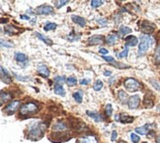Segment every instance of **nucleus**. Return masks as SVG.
Returning <instances> with one entry per match:
<instances>
[{"label": "nucleus", "mask_w": 160, "mask_h": 143, "mask_svg": "<svg viewBox=\"0 0 160 143\" xmlns=\"http://www.w3.org/2000/svg\"><path fill=\"white\" fill-rule=\"evenodd\" d=\"M66 80H67V79H65V77H64V76H57V77L54 78V82H56L57 84H61V86L63 82H66Z\"/></svg>", "instance_id": "29"}, {"label": "nucleus", "mask_w": 160, "mask_h": 143, "mask_svg": "<svg viewBox=\"0 0 160 143\" xmlns=\"http://www.w3.org/2000/svg\"><path fill=\"white\" fill-rule=\"evenodd\" d=\"M139 104H141V98H139V95H137L130 97L128 102V107H130V109L137 108V107L139 106Z\"/></svg>", "instance_id": "7"}, {"label": "nucleus", "mask_w": 160, "mask_h": 143, "mask_svg": "<svg viewBox=\"0 0 160 143\" xmlns=\"http://www.w3.org/2000/svg\"><path fill=\"white\" fill-rule=\"evenodd\" d=\"M144 106H145V107H148V108L153 106V98H150L149 95H146L144 97Z\"/></svg>", "instance_id": "25"}, {"label": "nucleus", "mask_w": 160, "mask_h": 143, "mask_svg": "<svg viewBox=\"0 0 160 143\" xmlns=\"http://www.w3.org/2000/svg\"><path fill=\"white\" fill-rule=\"evenodd\" d=\"M71 19H72V21L74 22V23H76L77 25H79L81 27H84L85 26V24H86V21L83 17L76 16V15H72V16H71Z\"/></svg>", "instance_id": "16"}, {"label": "nucleus", "mask_w": 160, "mask_h": 143, "mask_svg": "<svg viewBox=\"0 0 160 143\" xmlns=\"http://www.w3.org/2000/svg\"><path fill=\"white\" fill-rule=\"evenodd\" d=\"M130 33H132V29L128 28V27H126V26H122L119 30V34H120V36H122V37L130 34Z\"/></svg>", "instance_id": "21"}, {"label": "nucleus", "mask_w": 160, "mask_h": 143, "mask_svg": "<svg viewBox=\"0 0 160 143\" xmlns=\"http://www.w3.org/2000/svg\"><path fill=\"white\" fill-rule=\"evenodd\" d=\"M14 76L16 77L17 80H23V82H26L27 80H29V77H23V76H19V75H17V74H15V73H14Z\"/></svg>", "instance_id": "45"}, {"label": "nucleus", "mask_w": 160, "mask_h": 143, "mask_svg": "<svg viewBox=\"0 0 160 143\" xmlns=\"http://www.w3.org/2000/svg\"><path fill=\"white\" fill-rule=\"evenodd\" d=\"M12 98V95L9 93H5V91H1V93H0V99H1V104H4L5 102H7L8 100H10Z\"/></svg>", "instance_id": "18"}, {"label": "nucleus", "mask_w": 160, "mask_h": 143, "mask_svg": "<svg viewBox=\"0 0 160 143\" xmlns=\"http://www.w3.org/2000/svg\"><path fill=\"white\" fill-rule=\"evenodd\" d=\"M0 70H1V80L3 82H5V84H10L11 82H12V79H11V77L9 76L7 70H5V69L3 68V67H0Z\"/></svg>", "instance_id": "13"}, {"label": "nucleus", "mask_w": 160, "mask_h": 143, "mask_svg": "<svg viewBox=\"0 0 160 143\" xmlns=\"http://www.w3.org/2000/svg\"><path fill=\"white\" fill-rule=\"evenodd\" d=\"M103 59L105 60V61L109 62V63H115V59L113 57H110V56H103Z\"/></svg>", "instance_id": "43"}, {"label": "nucleus", "mask_w": 160, "mask_h": 143, "mask_svg": "<svg viewBox=\"0 0 160 143\" xmlns=\"http://www.w3.org/2000/svg\"><path fill=\"white\" fill-rule=\"evenodd\" d=\"M46 124L43 123V122L37 124L36 126L32 127V128L30 129V131H29V133H28V138H30V139H32V140L40 139V138L43 137L44 131H46Z\"/></svg>", "instance_id": "1"}, {"label": "nucleus", "mask_w": 160, "mask_h": 143, "mask_svg": "<svg viewBox=\"0 0 160 143\" xmlns=\"http://www.w3.org/2000/svg\"><path fill=\"white\" fill-rule=\"evenodd\" d=\"M102 88H103V82H102V80H97L96 82H95L94 86H93V89H94V91H99Z\"/></svg>", "instance_id": "31"}, {"label": "nucleus", "mask_w": 160, "mask_h": 143, "mask_svg": "<svg viewBox=\"0 0 160 143\" xmlns=\"http://www.w3.org/2000/svg\"><path fill=\"white\" fill-rule=\"evenodd\" d=\"M36 36H37L38 38H40V39H41V40H42V41H43V42H44V43H46V44H48V45H52V42L50 41V40L48 39V38L44 37V35L40 34L39 32H37V33H36Z\"/></svg>", "instance_id": "27"}, {"label": "nucleus", "mask_w": 160, "mask_h": 143, "mask_svg": "<svg viewBox=\"0 0 160 143\" xmlns=\"http://www.w3.org/2000/svg\"><path fill=\"white\" fill-rule=\"evenodd\" d=\"M128 49L126 47V48L124 49L123 52H121L119 54V57L120 58H126V57H128Z\"/></svg>", "instance_id": "38"}, {"label": "nucleus", "mask_w": 160, "mask_h": 143, "mask_svg": "<svg viewBox=\"0 0 160 143\" xmlns=\"http://www.w3.org/2000/svg\"><path fill=\"white\" fill-rule=\"evenodd\" d=\"M154 61L156 64H159L160 63V44L156 47V50H155L154 53Z\"/></svg>", "instance_id": "28"}, {"label": "nucleus", "mask_w": 160, "mask_h": 143, "mask_svg": "<svg viewBox=\"0 0 160 143\" xmlns=\"http://www.w3.org/2000/svg\"><path fill=\"white\" fill-rule=\"evenodd\" d=\"M86 114H87V115L89 116V117L93 118V119H94L95 121H97V122H102V121H104L103 115H102L101 113H99V112H96V111L87 110V111H86Z\"/></svg>", "instance_id": "12"}, {"label": "nucleus", "mask_w": 160, "mask_h": 143, "mask_svg": "<svg viewBox=\"0 0 160 143\" xmlns=\"http://www.w3.org/2000/svg\"><path fill=\"white\" fill-rule=\"evenodd\" d=\"M37 72L39 75H41L44 78H48L50 76V70L48 69V67L44 66V65H41V66L38 67Z\"/></svg>", "instance_id": "14"}, {"label": "nucleus", "mask_w": 160, "mask_h": 143, "mask_svg": "<svg viewBox=\"0 0 160 143\" xmlns=\"http://www.w3.org/2000/svg\"><path fill=\"white\" fill-rule=\"evenodd\" d=\"M105 43V38L103 36H99V35H94L92 37H90L88 39V44L89 45H100Z\"/></svg>", "instance_id": "9"}, {"label": "nucleus", "mask_w": 160, "mask_h": 143, "mask_svg": "<svg viewBox=\"0 0 160 143\" xmlns=\"http://www.w3.org/2000/svg\"><path fill=\"white\" fill-rule=\"evenodd\" d=\"M114 66L117 67V68H119V69H126V68H128V66H124V64H121V63H117V62L114 63Z\"/></svg>", "instance_id": "44"}, {"label": "nucleus", "mask_w": 160, "mask_h": 143, "mask_svg": "<svg viewBox=\"0 0 160 143\" xmlns=\"http://www.w3.org/2000/svg\"><path fill=\"white\" fill-rule=\"evenodd\" d=\"M118 143H126V141H123V140H121V141H119Z\"/></svg>", "instance_id": "53"}, {"label": "nucleus", "mask_w": 160, "mask_h": 143, "mask_svg": "<svg viewBox=\"0 0 160 143\" xmlns=\"http://www.w3.org/2000/svg\"><path fill=\"white\" fill-rule=\"evenodd\" d=\"M111 75H112V73H111L110 71H106V72H104V76H105V77H110Z\"/></svg>", "instance_id": "50"}, {"label": "nucleus", "mask_w": 160, "mask_h": 143, "mask_svg": "<svg viewBox=\"0 0 160 143\" xmlns=\"http://www.w3.org/2000/svg\"><path fill=\"white\" fill-rule=\"evenodd\" d=\"M135 132L138 133V134H141V135L148 134V132H149V125L145 124L141 127H137V128H135Z\"/></svg>", "instance_id": "17"}, {"label": "nucleus", "mask_w": 160, "mask_h": 143, "mask_svg": "<svg viewBox=\"0 0 160 143\" xmlns=\"http://www.w3.org/2000/svg\"><path fill=\"white\" fill-rule=\"evenodd\" d=\"M89 82H90V80H87V79H82L79 82V84H85V86H86V84H88Z\"/></svg>", "instance_id": "47"}, {"label": "nucleus", "mask_w": 160, "mask_h": 143, "mask_svg": "<svg viewBox=\"0 0 160 143\" xmlns=\"http://www.w3.org/2000/svg\"><path fill=\"white\" fill-rule=\"evenodd\" d=\"M151 43V39L148 35H141V43H139L138 47V55L141 56L143 54H145V52H147L148 48L150 46Z\"/></svg>", "instance_id": "3"}, {"label": "nucleus", "mask_w": 160, "mask_h": 143, "mask_svg": "<svg viewBox=\"0 0 160 143\" xmlns=\"http://www.w3.org/2000/svg\"><path fill=\"white\" fill-rule=\"evenodd\" d=\"M27 13H28V14H34V12H33L32 10H30V9H29V10L27 11Z\"/></svg>", "instance_id": "51"}, {"label": "nucleus", "mask_w": 160, "mask_h": 143, "mask_svg": "<svg viewBox=\"0 0 160 143\" xmlns=\"http://www.w3.org/2000/svg\"><path fill=\"white\" fill-rule=\"evenodd\" d=\"M52 12H53L52 7L48 5V4H44V5H41L36 8V13L39 15H48V14H52Z\"/></svg>", "instance_id": "5"}, {"label": "nucleus", "mask_w": 160, "mask_h": 143, "mask_svg": "<svg viewBox=\"0 0 160 143\" xmlns=\"http://www.w3.org/2000/svg\"><path fill=\"white\" fill-rule=\"evenodd\" d=\"M118 42V37L116 35H109L107 37V43L109 45H114Z\"/></svg>", "instance_id": "26"}, {"label": "nucleus", "mask_w": 160, "mask_h": 143, "mask_svg": "<svg viewBox=\"0 0 160 143\" xmlns=\"http://www.w3.org/2000/svg\"><path fill=\"white\" fill-rule=\"evenodd\" d=\"M105 112L108 117H110L111 115H112V112H113V108H112V106H111L110 104H108L106 106V108H105Z\"/></svg>", "instance_id": "36"}, {"label": "nucleus", "mask_w": 160, "mask_h": 143, "mask_svg": "<svg viewBox=\"0 0 160 143\" xmlns=\"http://www.w3.org/2000/svg\"><path fill=\"white\" fill-rule=\"evenodd\" d=\"M21 19H24V20H30L31 17L30 16H27V15H21Z\"/></svg>", "instance_id": "49"}, {"label": "nucleus", "mask_w": 160, "mask_h": 143, "mask_svg": "<svg viewBox=\"0 0 160 143\" xmlns=\"http://www.w3.org/2000/svg\"><path fill=\"white\" fill-rule=\"evenodd\" d=\"M138 43V40H137V38L135 37V36H128V37L126 38V46H130V47H133L135 46V45H137Z\"/></svg>", "instance_id": "15"}, {"label": "nucleus", "mask_w": 160, "mask_h": 143, "mask_svg": "<svg viewBox=\"0 0 160 143\" xmlns=\"http://www.w3.org/2000/svg\"><path fill=\"white\" fill-rule=\"evenodd\" d=\"M66 38H67V39L69 40V41L73 42V41H76V40H78L79 38H80V36H75V35L71 34V35H69V36H67Z\"/></svg>", "instance_id": "41"}, {"label": "nucleus", "mask_w": 160, "mask_h": 143, "mask_svg": "<svg viewBox=\"0 0 160 143\" xmlns=\"http://www.w3.org/2000/svg\"><path fill=\"white\" fill-rule=\"evenodd\" d=\"M97 21H98V23H99L101 26H106L107 25V22H108V20L104 19V18H100V19H98Z\"/></svg>", "instance_id": "42"}, {"label": "nucleus", "mask_w": 160, "mask_h": 143, "mask_svg": "<svg viewBox=\"0 0 160 143\" xmlns=\"http://www.w3.org/2000/svg\"><path fill=\"white\" fill-rule=\"evenodd\" d=\"M14 58H15V60H16L18 63H24V62H26L27 60H28V57H27L25 54L20 53V52L15 53Z\"/></svg>", "instance_id": "19"}, {"label": "nucleus", "mask_w": 160, "mask_h": 143, "mask_svg": "<svg viewBox=\"0 0 160 143\" xmlns=\"http://www.w3.org/2000/svg\"><path fill=\"white\" fill-rule=\"evenodd\" d=\"M55 28H56V24H55V23H52V22H48V23H46V25H44V31L54 30Z\"/></svg>", "instance_id": "30"}, {"label": "nucleus", "mask_w": 160, "mask_h": 143, "mask_svg": "<svg viewBox=\"0 0 160 143\" xmlns=\"http://www.w3.org/2000/svg\"><path fill=\"white\" fill-rule=\"evenodd\" d=\"M67 3H68L67 0H61V1H55L54 5H55V7L56 8H61V7H62V6L66 5Z\"/></svg>", "instance_id": "34"}, {"label": "nucleus", "mask_w": 160, "mask_h": 143, "mask_svg": "<svg viewBox=\"0 0 160 143\" xmlns=\"http://www.w3.org/2000/svg\"><path fill=\"white\" fill-rule=\"evenodd\" d=\"M102 4H103V1H101V0H93V1H91V6L93 8L100 7Z\"/></svg>", "instance_id": "35"}, {"label": "nucleus", "mask_w": 160, "mask_h": 143, "mask_svg": "<svg viewBox=\"0 0 160 143\" xmlns=\"http://www.w3.org/2000/svg\"><path fill=\"white\" fill-rule=\"evenodd\" d=\"M67 129V125L63 120H57L52 126V130L56 131V132H63Z\"/></svg>", "instance_id": "8"}, {"label": "nucleus", "mask_w": 160, "mask_h": 143, "mask_svg": "<svg viewBox=\"0 0 160 143\" xmlns=\"http://www.w3.org/2000/svg\"><path fill=\"white\" fill-rule=\"evenodd\" d=\"M156 142H157V143H160V135L156 138Z\"/></svg>", "instance_id": "52"}, {"label": "nucleus", "mask_w": 160, "mask_h": 143, "mask_svg": "<svg viewBox=\"0 0 160 143\" xmlns=\"http://www.w3.org/2000/svg\"><path fill=\"white\" fill-rule=\"evenodd\" d=\"M150 84H152L155 89H157L160 91V82H157V80H150Z\"/></svg>", "instance_id": "39"}, {"label": "nucleus", "mask_w": 160, "mask_h": 143, "mask_svg": "<svg viewBox=\"0 0 160 143\" xmlns=\"http://www.w3.org/2000/svg\"><path fill=\"white\" fill-rule=\"evenodd\" d=\"M39 110V106L38 104H34V102H28V104H24L20 109V113L22 115H31L35 114Z\"/></svg>", "instance_id": "2"}, {"label": "nucleus", "mask_w": 160, "mask_h": 143, "mask_svg": "<svg viewBox=\"0 0 160 143\" xmlns=\"http://www.w3.org/2000/svg\"><path fill=\"white\" fill-rule=\"evenodd\" d=\"M77 143H98V140L95 135H86L84 137H79Z\"/></svg>", "instance_id": "11"}, {"label": "nucleus", "mask_w": 160, "mask_h": 143, "mask_svg": "<svg viewBox=\"0 0 160 143\" xmlns=\"http://www.w3.org/2000/svg\"><path fill=\"white\" fill-rule=\"evenodd\" d=\"M141 29L142 32L145 33V35H147V34H150V33H152L153 31H154L155 27L153 26V24L149 23V22L144 21V22H142Z\"/></svg>", "instance_id": "10"}, {"label": "nucleus", "mask_w": 160, "mask_h": 143, "mask_svg": "<svg viewBox=\"0 0 160 143\" xmlns=\"http://www.w3.org/2000/svg\"><path fill=\"white\" fill-rule=\"evenodd\" d=\"M73 98L76 100V102L81 104L82 102V93L81 91H76V93H73Z\"/></svg>", "instance_id": "33"}, {"label": "nucleus", "mask_w": 160, "mask_h": 143, "mask_svg": "<svg viewBox=\"0 0 160 143\" xmlns=\"http://www.w3.org/2000/svg\"><path fill=\"white\" fill-rule=\"evenodd\" d=\"M134 118L132 117V116H128V115H121L120 114V121L122 123H132Z\"/></svg>", "instance_id": "22"}, {"label": "nucleus", "mask_w": 160, "mask_h": 143, "mask_svg": "<svg viewBox=\"0 0 160 143\" xmlns=\"http://www.w3.org/2000/svg\"><path fill=\"white\" fill-rule=\"evenodd\" d=\"M20 106H21V101H20V100H13L12 102H10V104L5 106V108H4L3 110L11 114V113H14L15 111L19 108Z\"/></svg>", "instance_id": "6"}, {"label": "nucleus", "mask_w": 160, "mask_h": 143, "mask_svg": "<svg viewBox=\"0 0 160 143\" xmlns=\"http://www.w3.org/2000/svg\"><path fill=\"white\" fill-rule=\"evenodd\" d=\"M1 47L3 48V47H5V48H12L13 47V44L12 43H8V42L4 41V40H1Z\"/></svg>", "instance_id": "37"}, {"label": "nucleus", "mask_w": 160, "mask_h": 143, "mask_svg": "<svg viewBox=\"0 0 160 143\" xmlns=\"http://www.w3.org/2000/svg\"><path fill=\"white\" fill-rule=\"evenodd\" d=\"M130 139H132V141L133 143H137L139 141V136H137L136 134H134V133H132L130 134Z\"/></svg>", "instance_id": "40"}, {"label": "nucleus", "mask_w": 160, "mask_h": 143, "mask_svg": "<svg viewBox=\"0 0 160 143\" xmlns=\"http://www.w3.org/2000/svg\"><path fill=\"white\" fill-rule=\"evenodd\" d=\"M66 84H67L68 86H75V84H77L76 78H74V77H69L67 80H66Z\"/></svg>", "instance_id": "32"}, {"label": "nucleus", "mask_w": 160, "mask_h": 143, "mask_svg": "<svg viewBox=\"0 0 160 143\" xmlns=\"http://www.w3.org/2000/svg\"><path fill=\"white\" fill-rule=\"evenodd\" d=\"M5 32L7 33V34H17L19 31H18V29L15 26L7 25L5 27Z\"/></svg>", "instance_id": "23"}, {"label": "nucleus", "mask_w": 160, "mask_h": 143, "mask_svg": "<svg viewBox=\"0 0 160 143\" xmlns=\"http://www.w3.org/2000/svg\"><path fill=\"white\" fill-rule=\"evenodd\" d=\"M54 93L61 95V97H64L65 95V91H64L63 86H61V84H57V86H54Z\"/></svg>", "instance_id": "24"}, {"label": "nucleus", "mask_w": 160, "mask_h": 143, "mask_svg": "<svg viewBox=\"0 0 160 143\" xmlns=\"http://www.w3.org/2000/svg\"><path fill=\"white\" fill-rule=\"evenodd\" d=\"M117 137H118V133H117V131H112V137H111V140L112 141H116V139H117Z\"/></svg>", "instance_id": "46"}, {"label": "nucleus", "mask_w": 160, "mask_h": 143, "mask_svg": "<svg viewBox=\"0 0 160 143\" xmlns=\"http://www.w3.org/2000/svg\"><path fill=\"white\" fill-rule=\"evenodd\" d=\"M118 97H119V100L122 102V104H126V102H128V99H130V98L128 97V95H126L124 91H119V93H118Z\"/></svg>", "instance_id": "20"}, {"label": "nucleus", "mask_w": 160, "mask_h": 143, "mask_svg": "<svg viewBox=\"0 0 160 143\" xmlns=\"http://www.w3.org/2000/svg\"><path fill=\"white\" fill-rule=\"evenodd\" d=\"M124 86L130 91H136L141 89V84L136 80L130 78V79H126L124 82Z\"/></svg>", "instance_id": "4"}, {"label": "nucleus", "mask_w": 160, "mask_h": 143, "mask_svg": "<svg viewBox=\"0 0 160 143\" xmlns=\"http://www.w3.org/2000/svg\"><path fill=\"white\" fill-rule=\"evenodd\" d=\"M99 53L102 54V55H106V54H108V50L105 49V48H101L99 50Z\"/></svg>", "instance_id": "48"}]
</instances>
